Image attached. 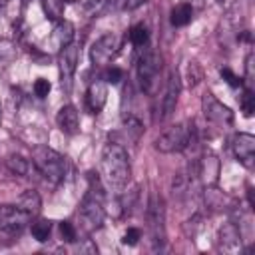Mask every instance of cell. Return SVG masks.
<instances>
[{
    "label": "cell",
    "instance_id": "1",
    "mask_svg": "<svg viewBox=\"0 0 255 255\" xmlns=\"http://www.w3.org/2000/svg\"><path fill=\"white\" fill-rule=\"evenodd\" d=\"M100 171H102L104 183L112 189H124L129 183L131 165H129V155L122 143L108 141L104 145L102 159H100Z\"/></svg>",
    "mask_w": 255,
    "mask_h": 255
},
{
    "label": "cell",
    "instance_id": "2",
    "mask_svg": "<svg viewBox=\"0 0 255 255\" xmlns=\"http://www.w3.org/2000/svg\"><path fill=\"white\" fill-rule=\"evenodd\" d=\"M32 163L36 165L38 173L48 179L50 183H60L66 177V159L62 153L48 145H36L32 149Z\"/></svg>",
    "mask_w": 255,
    "mask_h": 255
},
{
    "label": "cell",
    "instance_id": "3",
    "mask_svg": "<svg viewBox=\"0 0 255 255\" xmlns=\"http://www.w3.org/2000/svg\"><path fill=\"white\" fill-rule=\"evenodd\" d=\"M193 143H195L193 122H181V124H175L169 129H165L155 139V149L161 153H173V151H183Z\"/></svg>",
    "mask_w": 255,
    "mask_h": 255
},
{
    "label": "cell",
    "instance_id": "4",
    "mask_svg": "<svg viewBox=\"0 0 255 255\" xmlns=\"http://www.w3.org/2000/svg\"><path fill=\"white\" fill-rule=\"evenodd\" d=\"M163 60L155 50L145 52L139 60H137V68H135V76H137V84L141 88L143 94L151 96L155 94L157 86H159V72H161Z\"/></svg>",
    "mask_w": 255,
    "mask_h": 255
},
{
    "label": "cell",
    "instance_id": "5",
    "mask_svg": "<svg viewBox=\"0 0 255 255\" xmlns=\"http://www.w3.org/2000/svg\"><path fill=\"white\" fill-rule=\"evenodd\" d=\"M145 215H147V227L151 231L153 249H161V245L165 241V209H163L161 197H157L155 193H151V197H149Z\"/></svg>",
    "mask_w": 255,
    "mask_h": 255
},
{
    "label": "cell",
    "instance_id": "6",
    "mask_svg": "<svg viewBox=\"0 0 255 255\" xmlns=\"http://www.w3.org/2000/svg\"><path fill=\"white\" fill-rule=\"evenodd\" d=\"M104 219H106L104 201L102 199H96L90 193H86L82 197V201H80V221H82V227L88 233L98 231L104 225Z\"/></svg>",
    "mask_w": 255,
    "mask_h": 255
},
{
    "label": "cell",
    "instance_id": "7",
    "mask_svg": "<svg viewBox=\"0 0 255 255\" xmlns=\"http://www.w3.org/2000/svg\"><path fill=\"white\" fill-rule=\"evenodd\" d=\"M30 215L26 211H22L18 205H0V233L8 235V237H16L20 235L26 225L30 223Z\"/></svg>",
    "mask_w": 255,
    "mask_h": 255
},
{
    "label": "cell",
    "instance_id": "8",
    "mask_svg": "<svg viewBox=\"0 0 255 255\" xmlns=\"http://www.w3.org/2000/svg\"><path fill=\"white\" fill-rule=\"evenodd\" d=\"M120 50V38L112 32L100 36L90 48V60L94 66H108Z\"/></svg>",
    "mask_w": 255,
    "mask_h": 255
},
{
    "label": "cell",
    "instance_id": "9",
    "mask_svg": "<svg viewBox=\"0 0 255 255\" xmlns=\"http://www.w3.org/2000/svg\"><path fill=\"white\" fill-rule=\"evenodd\" d=\"M201 112L205 116L207 122L215 124V126H231L233 124V112L231 108H227L223 102H219L211 92H207L203 98H201Z\"/></svg>",
    "mask_w": 255,
    "mask_h": 255
},
{
    "label": "cell",
    "instance_id": "10",
    "mask_svg": "<svg viewBox=\"0 0 255 255\" xmlns=\"http://www.w3.org/2000/svg\"><path fill=\"white\" fill-rule=\"evenodd\" d=\"M76 68H78V46L76 44H68L66 48L60 50V58H58L60 84H62L64 92L72 90V80H74Z\"/></svg>",
    "mask_w": 255,
    "mask_h": 255
},
{
    "label": "cell",
    "instance_id": "11",
    "mask_svg": "<svg viewBox=\"0 0 255 255\" xmlns=\"http://www.w3.org/2000/svg\"><path fill=\"white\" fill-rule=\"evenodd\" d=\"M231 151L247 169H251L255 159V135L243 133V131L235 133L231 137Z\"/></svg>",
    "mask_w": 255,
    "mask_h": 255
},
{
    "label": "cell",
    "instance_id": "12",
    "mask_svg": "<svg viewBox=\"0 0 255 255\" xmlns=\"http://www.w3.org/2000/svg\"><path fill=\"white\" fill-rule=\"evenodd\" d=\"M219 173H221V163H219V157L213 155V153L203 155V157L195 163V175L201 179L203 187H207V185H217Z\"/></svg>",
    "mask_w": 255,
    "mask_h": 255
},
{
    "label": "cell",
    "instance_id": "13",
    "mask_svg": "<svg viewBox=\"0 0 255 255\" xmlns=\"http://www.w3.org/2000/svg\"><path fill=\"white\" fill-rule=\"evenodd\" d=\"M179 92H181V80H179L177 72L173 70L169 74V78H167V86H165V92H163V98H161L159 120H167L175 112V106H177V100H179Z\"/></svg>",
    "mask_w": 255,
    "mask_h": 255
},
{
    "label": "cell",
    "instance_id": "14",
    "mask_svg": "<svg viewBox=\"0 0 255 255\" xmlns=\"http://www.w3.org/2000/svg\"><path fill=\"white\" fill-rule=\"evenodd\" d=\"M203 201H205V207L211 211H233L235 209L233 199L225 191H221L217 185H207L203 189Z\"/></svg>",
    "mask_w": 255,
    "mask_h": 255
},
{
    "label": "cell",
    "instance_id": "15",
    "mask_svg": "<svg viewBox=\"0 0 255 255\" xmlns=\"http://www.w3.org/2000/svg\"><path fill=\"white\" fill-rule=\"evenodd\" d=\"M56 124L60 128L62 133L66 135H74L80 131V114L76 110V106L66 104L60 108V112L56 114Z\"/></svg>",
    "mask_w": 255,
    "mask_h": 255
},
{
    "label": "cell",
    "instance_id": "16",
    "mask_svg": "<svg viewBox=\"0 0 255 255\" xmlns=\"http://www.w3.org/2000/svg\"><path fill=\"white\" fill-rule=\"evenodd\" d=\"M106 102H108V84L104 80H94L88 86V92H86V106H88V110L92 114H98V112H102Z\"/></svg>",
    "mask_w": 255,
    "mask_h": 255
},
{
    "label": "cell",
    "instance_id": "17",
    "mask_svg": "<svg viewBox=\"0 0 255 255\" xmlns=\"http://www.w3.org/2000/svg\"><path fill=\"white\" fill-rule=\"evenodd\" d=\"M72 40H74V24L68 22V20L56 22V26H54V30H52V36H50L52 48L60 52L62 48H66L68 44H72Z\"/></svg>",
    "mask_w": 255,
    "mask_h": 255
},
{
    "label": "cell",
    "instance_id": "18",
    "mask_svg": "<svg viewBox=\"0 0 255 255\" xmlns=\"http://www.w3.org/2000/svg\"><path fill=\"white\" fill-rule=\"evenodd\" d=\"M217 243H219L221 249H227V251L239 247V245H241V229H239V225H237L235 221L225 223V225L219 229Z\"/></svg>",
    "mask_w": 255,
    "mask_h": 255
},
{
    "label": "cell",
    "instance_id": "19",
    "mask_svg": "<svg viewBox=\"0 0 255 255\" xmlns=\"http://www.w3.org/2000/svg\"><path fill=\"white\" fill-rule=\"evenodd\" d=\"M6 167L14 175H22V177H32V173H38L36 165L30 159H26V157H22L18 153H12V155L6 157Z\"/></svg>",
    "mask_w": 255,
    "mask_h": 255
},
{
    "label": "cell",
    "instance_id": "20",
    "mask_svg": "<svg viewBox=\"0 0 255 255\" xmlns=\"http://www.w3.org/2000/svg\"><path fill=\"white\" fill-rule=\"evenodd\" d=\"M18 207L22 211H26L30 217H38L42 211V197L36 189H26L20 197H18Z\"/></svg>",
    "mask_w": 255,
    "mask_h": 255
},
{
    "label": "cell",
    "instance_id": "21",
    "mask_svg": "<svg viewBox=\"0 0 255 255\" xmlns=\"http://www.w3.org/2000/svg\"><path fill=\"white\" fill-rule=\"evenodd\" d=\"M193 20V6L189 2H179L171 8V14H169V22L175 26V28H181V26H187L189 22Z\"/></svg>",
    "mask_w": 255,
    "mask_h": 255
},
{
    "label": "cell",
    "instance_id": "22",
    "mask_svg": "<svg viewBox=\"0 0 255 255\" xmlns=\"http://www.w3.org/2000/svg\"><path fill=\"white\" fill-rule=\"evenodd\" d=\"M30 231H32V237H34L36 241L44 243V241H48V237H50V233H52V221L38 217V219L32 221Z\"/></svg>",
    "mask_w": 255,
    "mask_h": 255
},
{
    "label": "cell",
    "instance_id": "23",
    "mask_svg": "<svg viewBox=\"0 0 255 255\" xmlns=\"http://www.w3.org/2000/svg\"><path fill=\"white\" fill-rule=\"evenodd\" d=\"M64 0H42V8L48 20L52 22H60L64 20Z\"/></svg>",
    "mask_w": 255,
    "mask_h": 255
},
{
    "label": "cell",
    "instance_id": "24",
    "mask_svg": "<svg viewBox=\"0 0 255 255\" xmlns=\"http://www.w3.org/2000/svg\"><path fill=\"white\" fill-rule=\"evenodd\" d=\"M128 36H129L131 46L141 48V46H145L147 40H149V30H147L145 24H135V26L129 28V34H128Z\"/></svg>",
    "mask_w": 255,
    "mask_h": 255
},
{
    "label": "cell",
    "instance_id": "25",
    "mask_svg": "<svg viewBox=\"0 0 255 255\" xmlns=\"http://www.w3.org/2000/svg\"><path fill=\"white\" fill-rule=\"evenodd\" d=\"M239 108H241V114L245 118H251L253 112H255V92L253 88H245L241 98H239Z\"/></svg>",
    "mask_w": 255,
    "mask_h": 255
},
{
    "label": "cell",
    "instance_id": "26",
    "mask_svg": "<svg viewBox=\"0 0 255 255\" xmlns=\"http://www.w3.org/2000/svg\"><path fill=\"white\" fill-rule=\"evenodd\" d=\"M124 129H126V133H128V137H129L131 141H137L139 135L143 133V126H141V122H139L135 116L126 118V122H124Z\"/></svg>",
    "mask_w": 255,
    "mask_h": 255
},
{
    "label": "cell",
    "instance_id": "27",
    "mask_svg": "<svg viewBox=\"0 0 255 255\" xmlns=\"http://www.w3.org/2000/svg\"><path fill=\"white\" fill-rule=\"evenodd\" d=\"M16 56H18L16 42H12V40H0V62L8 64V62H12Z\"/></svg>",
    "mask_w": 255,
    "mask_h": 255
},
{
    "label": "cell",
    "instance_id": "28",
    "mask_svg": "<svg viewBox=\"0 0 255 255\" xmlns=\"http://www.w3.org/2000/svg\"><path fill=\"white\" fill-rule=\"evenodd\" d=\"M145 2L147 0H108V12L110 10H135L137 6Z\"/></svg>",
    "mask_w": 255,
    "mask_h": 255
},
{
    "label": "cell",
    "instance_id": "29",
    "mask_svg": "<svg viewBox=\"0 0 255 255\" xmlns=\"http://www.w3.org/2000/svg\"><path fill=\"white\" fill-rule=\"evenodd\" d=\"M201 78H203V72H201L199 64H197V62H189V64H187V86H189V88L197 86Z\"/></svg>",
    "mask_w": 255,
    "mask_h": 255
},
{
    "label": "cell",
    "instance_id": "30",
    "mask_svg": "<svg viewBox=\"0 0 255 255\" xmlns=\"http://www.w3.org/2000/svg\"><path fill=\"white\" fill-rule=\"evenodd\" d=\"M60 235H62V241H66V243H74L76 237H78L76 227L70 221H62L60 223Z\"/></svg>",
    "mask_w": 255,
    "mask_h": 255
},
{
    "label": "cell",
    "instance_id": "31",
    "mask_svg": "<svg viewBox=\"0 0 255 255\" xmlns=\"http://www.w3.org/2000/svg\"><path fill=\"white\" fill-rule=\"evenodd\" d=\"M219 74H221V78H223L231 88H241V86H243V78H239V76H237L235 72H231L229 68H221Z\"/></svg>",
    "mask_w": 255,
    "mask_h": 255
},
{
    "label": "cell",
    "instance_id": "32",
    "mask_svg": "<svg viewBox=\"0 0 255 255\" xmlns=\"http://www.w3.org/2000/svg\"><path fill=\"white\" fill-rule=\"evenodd\" d=\"M102 80H104L106 84H118L120 80H124V70L112 66V68H108V70L104 72V78H102Z\"/></svg>",
    "mask_w": 255,
    "mask_h": 255
},
{
    "label": "cell",
    "instance_id": "33",
    "mask_svg": "<svg viewBox=\"0 0 255 255\" xmlns=\"http://www.w3.org/2000/svg\"><path fill=\"white\" fill-rule=\"evenodd\" d=\"M50 90H52V84H50L46 78H38V80L34 82V94H36L38 98H46V96L50 94Z\"/></svg>",
    "mask_w": 255,
    "mask_h": 255
},
{
    "label": "cell",
    "instance_id": "34",
    "mask_svg": "<svg viewBox=\"0 0 255 255\" xmlns=\"http://www.w3.org/2000/svg\"><path fill=\"white\" fill-rule=\"evenodd\" d=\"M139 239H141V231H139L137 227H129V229L124 233L122 243H124V245H137Z\"/></svg>",
    "mask_w": 255,
    "mask_h": 255
},
{
    "label": "cell",
    "instance_id": "35",
    "mask_svg": "<svg viewBox=\"0 0 255 255\" xmlns=\"http://www.w3.org/2000/svg\"><path fill=\"white\" fill-rule=\"evenodd\" d=\"M253 66H255V56H253V52H249L247 58H245V78H243V80L249 84L247 88H251V82H253V76H255Z\"/></svg>",
    "mask_w": 255,
    "mask_h": 255
},
{
    "label": "cell",
    "instance_id": "36",
    "mask_svg": "<svg viewBox=\"0 0 255 255\" xmlns=\"http://www.w3.org/2000/svg\"><path fill=\"white\" fill-rule=\"evenodd\" d=\"M80 251H84V253H98V247L92 243V239H86V243L80 245Z\"/></svg>",
    "mask_w": 255,
    "mask_h": 255
},
{
    "label": "cell",
    "instance_id": "37",
    "mask_svg": "<svg viewBox=\"0 0 255 255\" xmlns=\"http://www.w3.org/2000/svg\"><path fill=\"white\" fill-rule=\"evenodd\" d=\"M10 0H0V6H4V4H8Z\"/></svg>",
    "mask_w": 255,
    "mask_h": 255
},
{
    "label": "cell",
    "instance_id": "38",
    "mask_svg": "<svg viewBox=\"0 0 255 255\" xmlns=\"http://www.w3.org/2000/svg\"><path fill=\"white\" fill-rule=\"evenodd\" d=\"M0 122H2V104H0Z\"/></svg>",
    "mask_w": 255,
    "mask_h": 255
},
{
    "label": "cell",
    "instance_id": "39",
    "mask_svg": "<svg viewBox=\"0 0 255 255\" xmlns=\"http://www.w3.org/2000/svg\"><path fill=\"white\" fill-rule=\"evenodd\" d=\"M64 2H76V0H64Z\"/></svg>",
    "mask_w": 255,
    "mask_h": 255
}]
</instances>
